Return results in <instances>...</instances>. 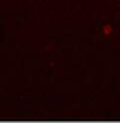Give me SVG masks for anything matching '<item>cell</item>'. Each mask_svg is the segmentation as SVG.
<instances>
[{
  "mask_svg": "<svg viewBox=\"0 0 120 123\" xmlns=\"http://www.w3.org/2000/svg\"><path fill=\"white\" fill-rule=\"evenodd\" d=\"M103 33H105V34H112V33H113V26H112V24H105V26H103Z\"/></svg>",
  "mask_w": 120,
  "mask_h": 123,
  "instance_id": "cell-1",
  "label": "cell"
}]
</instances>
